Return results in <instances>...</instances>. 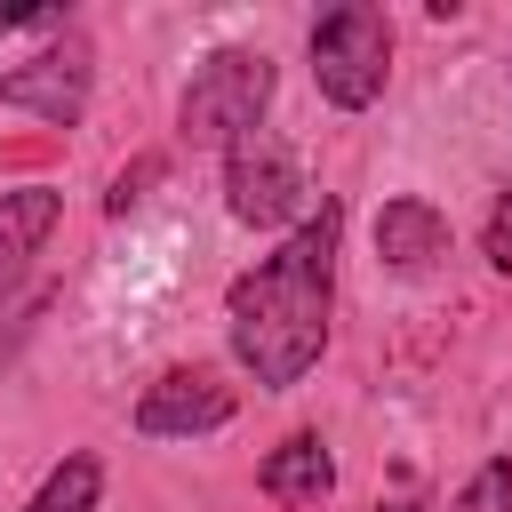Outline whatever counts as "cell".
<instances>
[{
    "label": "cell",
    "instance_id": "1",
    "mask_svg": "<svg viewBox=\"0 0 512 512\" xmlns=\"http://www.w3.org/2000/svg\"><path fill=\"white\" fill-rule=\"evenodd\" d=\"M336 240H344V208L320 200L256 272L232 280L224 296V336L232 360L264 384L288 392L312 376V360L328 352V304H336Z\"/></svg>",
    "mask_w": 512,
    "mask_h": 512
},
{
    "label": "cell",
    "instance_id": "2",
    "mask_svg": "<svg viewBox=\"0 0 512 512\" xmlns=\"http://www.w3.org/2000/svg\"><path fill=\"white\" fill-rule=\"evenodd\" d=\"M264 104H272V56L264 48H216V56L192 64L176 128H184L192 152H224L232 136L264 128Z\"/></svg>",
    "mask_w": 512,
    "mask_h": 512
},
{
    "label": "cell",
    "instance_id": "3",
    "mask_svg": "<svg viewBox=\"0 0 512 512\" xmlns=\"http://www.w3.org/2000/svg\"><path fill=\"white\" fill-rule=\"evenodd\" d=\"M392 72V16L368 0H344L312 24V80L336 112H368Z\"/></svg>",
    "mask_w": 512,
    "mask_h": 512
},
{
    "label": "cell",
    "instance_id": "4",
    "mask_svg": "<svg viewBox=\"0 0 512 512\" xmlns=\"http://www.w3.org/2000/svg\"><path fill=\"white\" fill-rule=\"evenodd\" d=\"M224 208L256 232L288 224V216H312V192H304V168L296 152L272 136V128H248L224 144Z\"/></svg>",
    "mask_w": 512,
    "mask_h": 512
},
{
    "label": "cell",
    "instance_id": "5",
    "mask_svg": "<svg viewBox=\"0 0 512 512\" xmlns=\"http://www.w3.org/2000/svg\"><path fill=\"white\" fill-rule=\"evenodd\" d=\"M88 88H96V48L64 24L40 56H24L16 72H0V104L8 112H40V120H56V128H72L80 112H88Z\"/></svg>",
    "mask_w": 512,
    "mask_h": 512
},
{
    "label": "cell",
    "instance_id": "6",
    "mask_svg": "<svg viewBox=\"0 0 512 512\" xmlns=\"http://www.w3.org/2000/svg\"><path fill=\"white\" fill-rule=\"evenodd\" d=\"M216 424H232V384H216L208 368H168L136 400L144 440H192V432H216Z\"/></svg>",
    "mask_w": 512,
    "mask_h": 512
},
{
    "label": "cell",
    "instance_id": "7",
    "mask_svg": "<svg viewBox=\"0 0 512 512\" xmlns=\"http://www.w3.org/2000/svg\"><path fill=\"white\" fill-rule=\"evenodd\" d=\"M376 256H384L392 272H424L432 256H448V224H440V208L416 200V192L384 200V208H376Z\"/></svg>",
    "mask_w": 512,
    "mask_h": 512
},
{
    "label": "cell",
    "instance_id": "8",
    "mask_svg": "<svg viewBox=\"0 0 512 512\" xmlns=\"http://www.w3.org/2000/svg\"><path fill=\"white\" fill-rule=\"evenodd\" d=\"M56 216H64V200H56L48 184H16V192H0V296L24 280V264L40 256V240L56 232Z\"/></svg>",
    "mask_w": 512,
    "mask_h": 512
},
{
    "label": "cell",
    "instance_id": "9",
    "mask_svg": "<svg viewBox=\"0 0 512 512\" xmlns=\"http://www.w3.org/2000/svg\"><path fill=\"white\" fill-rule=\"evenodd\" d=\"M256 488L272 496V504H320L328 488H336V456L320 448V432H288L272 456H264V472H256Z\"/></svg>",
    "mask_w": 512,
    "mask_h": 512
},
{
    "label": "cell",
    "instance_id": "10",
    "mask_svg": "<svg viewBox=\"0 0 512 512\" xmlns=\"http://www.w3.org/2000/svg\"><path fill=\"white\" fill-rule=\"evenodd\" d=\"M96 496H104V464H96V456H64V464L32 488L24 512H96Z\"/></svg>",
    "mask_w": 512,
    "mask_h": 512
},
{
    "label": "cell",
    "instance_id": "11",
    "mask_svg": "<svg viewBox=\"0 0 512 512\" xmlns=\"http://www.w3.org/2000/svg\"><path fill=\"white\" fill-rule=\"evenodd\" d=\"M448 512H512V456H488V464L456 488Z\"/></svg>",
    "mask_w": 512,
    "mask_h": 512
},
{
    "label": "cell",
    "instance_id": "12",
    "mask_svg": "<svg viewBox=\"0 0 512 512\" xmlns=\"http://www.w3.org/2000/svg\"><path fill=\"white\" fill-rule=\"evenodd\" d=\"M160 176H168V160H160V152H136V160L112 176V192H104V216H128V208H136V200H144Z\"/></svg>",
    "mask_w": 512,
    "mask_h": 512
},
{
    "label": "cell",
    "instance_id": "13",
    "mask_svg": "<svg viewBox=\"0 0 512 512\" xmlns=\"http://www.w3.org/2000/svg\"><path fill=\"white\" fill-rule=\"evenodd\" d=\"M480 256H488L496 272H512V184L488 200V224H480Z\"/></svg>",
    "mask_w": 512,
    "mask_h": 512
},
{
    "label": "cell",
    "instance_id": "14",
    "mask_svg": "<svg viewBox=\"0 0 512 512\" xmlns=\"http://www.w3.org/2000/svg\"><path fill=\"white\" fill-rule=\"evenodd\" d=\"M376 512H416V504H376Z\"/></svg>",
    "mask_w": 512,
    "mask_h": 512
}]
</instances>
